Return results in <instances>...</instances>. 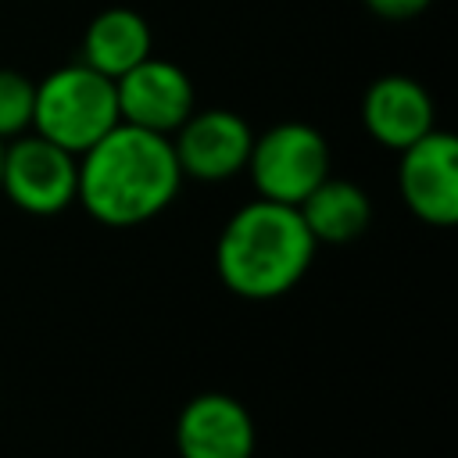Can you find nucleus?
I'll use <instances>...</instances> for the list:
<instances>
[{
  "label": "nucleus",
  "instance_id": "obj_14",
  "mask_svg": "<svg viewBox=\"0 0 458 458\" xmlns=\"http://www.w3.org/2000/svg\"><path fill=\"white\" fill-rule=\"evenodd\" d=\"M433 0H365V7L383 21H408L419 18Z\"/></svg>",
  "mask_w": 458,
  "mask_h": 458
},
{
  "label": "nucleus",
  "instance_id": "obj_10",
  "mask_svg": "<svg viewBox=\"0 0 458 458\" xmlns=\"http://www.w3.org/2000/svg\"><path fill=\"white\" fill-rule=\"evenodd\" d=\"M361 125L376 143L404 150L437 129V107L422 82L408 75H383L361 97Z\"/></svg>",
  "mask_w": 458,
  "mask_h": 458
},
{
  "label": "nucleus",
  "instance_id": "obj_1",
  "mask_svg": "<svg viewBox=\"0 0 458 458\" xmlns=\"http://www.w3.org/2000/svg\"><path fill=\"white\" fill-rule=\"evenodd\" d=\"M182 186L172 140L118 122L89 150L79 154L75 200L104 225L125 229L161 215Z\"/></svg>",
  "mask_w": 458,
  "mask_h": 458
},
{
  "label": "nucleus",
  "instance_id": "obj_8",
  "mask_svg": "<svg viewBox=\"0 0 458 458\" xmlns=\"http://www.w3.org/2000/svg\"><path fill=\"white\" fill-rule=\"evenodd\" d=\"M397 186L415 218L429 225L458 222V143L451 132L429 129L411 147L397 150Z\"/></svg>",
  "mask_w": 458,
  "mask_h": 458
},
{
  "label": "nucleus",
  "instance_id": "obj_4",
  "mask_svg": "<svg viewBox=\"0 0 458 458\" xmlns=\"http://www.w3.org/2000/svg\"><path fill=\"white\" fill-rule=\"evenodd\" d=\"M247 172L258 197L297 208L329 175V143L308 122H279L254 136Z\"/></svg>",
  "mask_w": 458,
  "mask_h": 458
},
{
  "label": "nucleus",
  "instance_id": "obj_9",
  "mask_svg": "<svg viewBox=\"0 0 458 458\" xmlns=\"http://www.w3.org/2000/svg\"><path fill=\"white\" fill-rule=\"evenodd\" d=\"M258 429L250 411L229 394H197L175 422L182 458H254Z\"/></svg>",
  "mask_w": 458,
  "mask_h": 458
},
{
  "label": "nucleus",
  "instance_id": "obj_2",
  "mask_svg": "<svg viewBox=\"0 0 458 458\" xmlns=\"http://www.w3.org/2000/svg\"><path fill=\"white\" fill-rule=\"evenodd\" d=\"M315 247L318 243L293 204L258 197L222 225L215 268L236 297L272 301L290 293L308 276Z\"/></svg>",
  "mask_w": 458,
  "mask_h": 458
},
{
  "label": "nucleus",
  "instance_id": "obj_13",
  "mask_svg": "<svg viewBox=\"0 0 458 458\" xmlns=\"http://www.w3.org/2000/svg\"><path fill=\"white\" fill-rule=\"evenodd\" d=\"M36 82L18 68H0V140H14L32 129Z\"/></svg>",
  "mask_w": 458,
  "mask_h": 458
},
{
  "label": "nucleus",
  "instance_id": "obj_11",
  "mask_svg": "<svg viewBox=\"0 0 458 458\" xmlns=\"http://www.w3.org/2000/svg\"><path fill=\"white\" fill-rule=\"evenodd\" d=\"M154 36L140 11L132 7H107L100 11L82 36V64L97 68L107 79L125 75L132 64L150 57Z\"/></svg>",
  "mask_w": 458,
  "mask_h": 458
},
{
  "label": "nucleus",
  "instance_id": "obj_12",
  "mask_svg": "<svg viewBox=\"0 0 458 458\" xmlns=\"http://www.w3.org/2000/svg\"><path fill=\"white\" fill-rule=\"evenodd\" d=\"M308 233L315 243H351L358 240L372 222V200L369 193L351 179L326 175L301 204H297Z\"/></svg>",
  "mask_w": 458,
  "mask_h": 458
},
{
  "label": "nucleus",
  "instance_id": "obj_5",
  "mask_svg": "<svg viewBox=\"0 0 458 458\" xmlns=\"http://www.w3.org/2000/svg\"><path fill=\"white\" fill-rule=\"evenodd\" d=\"M0 193L25 215H57L75 204L79 157L29 129L4 143Z\"/></svg>",
  "mask_w": 458,
  "mask_h": 458
},
{
  "label": "nucleus",
  "instance_id": "obj_6",
  "mask_svg": "<svg viewBox=\"0 0 458 458\" xmlns=\"http://www.w3.org/2000/svg\"><path fill=\"white\" fill-rule=\"evenodd\" d=\"M114 97L122 122L161 136H172L197 111V93L190 75L179 64L161 61L154 54L114 79Z\"/></svg>",
  "mask_w": 458,
  "mask_h": 458
},
{
  "label": "nucleus",
  "instance_id": "obj_15",
  "mask_svg": "<svg viewBox=\"0 0 458 458\" xmlns=\"http://www.w3.org/2000/svg\"><path fill=\"white\" fill-rule=\"evenodd\" d=\"M0 165H4V140H0Z\"/></svg>",
  "mask_w": 458,
  "mask_h": 458
},
{
  "label": "nucleus",
  "instance_id": "obj_3",
  "mask_svg": "<svg viewBox=\"0 0 458 458\" xmlns=\"http://www.w3.org/2000/svg\"><path fill=\"white\" fill-rule=\"evenodd\" d=\"M118 122L122 118H118L114 79L100 75L97 68H89L82 61L54 68L50 75H43L36 82L32 132L72 150L75 157L82 150H89Z\"/></svg>",
  "mask_w": 458,
  "mask_h": 458
},
{
  "label": "nucleus",
  "instance_id": "obj_7",
  "mask_svg": "<svg viewBox=\"0 0 458 458\" xmlns=\"http://www.w3.org/2000/svg\"><path fill=\"white\" fill-rule=\"evenodd\" d=\"M168 140H172L182 179L190 175L200 182L233 179L236 172L247 168V157L254 147L250 125L236 111H225V107L193 111Z\"/></svg>",
  "mask_w": 458,
  "mask_h": 458
}]
</instances>
